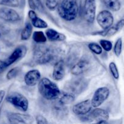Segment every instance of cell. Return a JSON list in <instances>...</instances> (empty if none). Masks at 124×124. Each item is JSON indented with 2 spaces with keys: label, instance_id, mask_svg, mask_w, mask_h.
Here are the masks:
<instances>
[{
  "label": "cell",
  "instance_id": "obj_9",
  "mask_svg": "<svg viewBox=\"0 0 124 124\" xmlns=\"http://www.w3.org/2000/svg\"><path fill=\"white\" fill-rule=\"evenodd\" d=\"M96 4L95 0H85L84 4V17L86 21L92 24L96 19Z\"/></svg>",
  "mask_w": 124,
  "mask_h": 124
},
{
  "label": "cell",
  "instance_id": "obj_21",
  "mask_svg": "<svg viewBox=\"0 0 124 124\" xmlns=\"http://www.w3.org/2000/svg\"><path fill=\"white\" fill-rule=\"evenodd\" d=\"M103 4L110 10L117 12L120 9L121 4L119 0H102Z\"/></svg>",
  "mask_w": 124,
  "mask_h": 124
},
{
  "label": "cell",
  "instance_id": "obj_6",
  "mask_svg": "<svg viewBox=\"0 0 124 124\" xmlns=\"http://www.w3.org/2000/svg\"><path fill=\"white\" fill-rule=\"evenodd\" d=\"M109 90L108 87H103L97 88L94 93L91 99L92 107L97 108L100 106L105 101L107 100L109 96Z\"/></svg>",
  "mask_w": 124,
  "mask_h": 124
},
{
  "label": "cell",
  "instance_id": "obj_29",
  "mask_svg": "<svg viewBox=\"0 0 124 124\" xmlns=\"http://www.w3.org/2000/svg\"><path fill=\"white\" fill-rule=\"evenodd\" d=\"M19 72H20V68L18 67L13 68L7 72V75H6V78L8 80L12 79L17 77Z\"/></svg>",
  "mask_w": 124,
  "mask_h": 124
},
{
  "label": "cell",
  "instance_id": "obj_17",
  "mask_svg": "<svg viewBox=\"0 0 124 124\" xmlns=\"http://www.w3.org/2000/svg\"><path fill=\"white\" fill-rule=\"evenodd\" d=\"M28 16L31 21L32 25L38 29H46L47 28L48 25L47 23L43 19L38 17L37 15L34 10H30L28 12Z\"/></svg>",
  "mask_w": 124,
  "mask_h": 124
},
{
  "label": "cell",
  "instance_id": "obj_11",
  "mask_svg": "<svg viewBox=\"0 0 124 124\" xmlns=\"http://www.w3.org/2000/svg\"><path fill=\"white\" fill-rule=\"evenodd\" d=\"M0 19L6 22H17L20 20L21 17L14 9L8 7L0 8Z\"/></svg>",
  "mask_w": 124,
  "mask_h": 124
},
{
  "label": "cell",
  "instance_id": "obj_24",
  "mask_svg": "<svg viewBox=\"0 0 124 124\" xmlns=\"http://www.w3.org/2000/svg\"><path fill=\"white\" fill-rule=\"evenodd\" d=\"M28 4L32 10H38L41 12L44 11L43 5L41 3V0H28Z\"/></svg>",
  "mask_w": 124,
  "mask_h": 124
},
{
  "label": "cell",
  "instance_id": "obj_30",
  "mask_svg": "<svg viewBox=\"0 0 124 124\" xmlns=\"http://www.w3.org/2000/svg\"><path fill=\"white\" fill-rule=\"evenodd\" d=\"M100 45L105 52H109L113 48V44L111 41L106 39H101L100 41Z\"/></svg>",
  "mask_w": 124,
  "mask_h": 124
},
{
  "label": "cell",
  "instance_id": "obj_2",
  "mask_svg": "<svg viewBox=\"0 0 124 124\" xmlns=\"http://www.w3.org/2000/svg\"><path fill=\"white\" fill-rule=\"evenodd\" d=\"M58 51L46 46H38L34 49L33 59L37 64H46L54 60L58 55Z\"/></svg>",
  "mask_w": 124,
  "mask_h": 124
},
{
  "label": "cell",
  "instance_id": "obj_13",
  "mask_svg": "<svg viewBox=\"0 0 124 124\" xmlns=\"http://www.w3.org/2000/svg\"><path fill=\"white\" fill-rule=\"evenodd\" d=\"M41 79V73L38 70H31L27 71L24 78V82L29 87L36 85Z\"/></svg>",
  "mask_w": 124,
  "mask_h": 124
},
{
  "label": "cell",
  "instance_id": "obj_4",
  "mask_svg": "<svg viewBox=\"0 0 124 124\" xmlns=\"http://www.w3.org/2000/svg\"><path fill=\"white\" fill-rule=\"evenodd\" d=\"M89 80L83 77H78L70 80L65 85L67 92L73 93L75 96L79 95L88 87Z\"/></svg>",
  "mask_w": 124,
  "mask_h": 124
},
{
  "label": "cell",
  "instance_id": "obj_22",
  "mask_svg": "<svg viewBox=\"0 0 124 124\" xmlns=\"http://www.w3.org/2000/svg\"><path fill=\"white\" fill-rule=\"evenodd\" d=\"M33 25L30 23H26L24 28L23 29L21 33V39L23 41H27L29 39L32 34Z\"/></svg>",
  "mask_w": 124,
  "mask_h": 124
},
{
  "label": "cell",
  "instance_id": "obj_7",
  "mask_svg": "<svg viewBox=\"0 0 124 124\" xmlns=\"http://www.w3.org/2000/svg\"><path fill=\"white\" fill-rule=\"evenodd\" d=\"M97 23L103 30L109 29L114 23L113 14L108 10H103L98 13L96 17Z\"/></svg>",
  "mask_w": 124,
  "mask_h": 124
},
{
  "label": "cell",
  "instance_id": "obj_10",
  "mask_svg": "<svg viewBox=\"0 0 124 124\" xmlns=\"http://www.w3.org/2000/svg\"><path fill=\"white\" fill-rule=\"evenodd\" d=\"M27 50V47L25 46H19L17 47L11 53L10 55L4 61L7 67L17 61L24 58L26 54Z\"/></svg>",
  "mask_w": 124,
  "mask_h": 124
},
{
  "label": "cell",
  "instance_id": "obj_32",
  "mask_svg": "<svg viewBox=\"0 0 124 124\" xmlns=\"http://www.w3.org/2000/svg\"><path fill=\"white\" fill-rule=\"evenodd\" d=\"M113 27V28H114V30H115L116 33L119 32V31H120L124 27V19H120V20H119V21Z\"/></svg>",
  "mask_w": 124,
  "mask_h": 124
},
{
  "label": "cell",
  "instance_id": "obj_38",
  "mask_svg": "<svg viewBox=\"0 0 124 124\" xmlns=\"http://www.w3.org/2000/svg\"><path fill=\"white\" fill-rule=\"evenodd\" d=\"M0 113H1V108H0Z\"/></svg>",
  "mask_w": 124,
  "mask_h": 124
},
{
  "label": "cell",
  "instance_id": "obj_26",
  "mask_svg": "<svg viewBox=\"0 0 124 124\" xmlns=\"http://www.w3.org/2000/svg\"><path fill=\"white\" fill-rule=\"evenodd\" d=\"M88 48L96 54H100L102 53V48L100 45H98L96 42H90L88 44Z\"/></svg>",
  "mask_w": 124,
  "mask_h": 124
},
{
  "label": "cell",
  "instance_id": "obj_12",
  "mask_svg": "<svg viewBox=\"0 0 124 124\" xmlns=\"http://www.w3.org/2000/svg\"><path fill=\"white\" fill-rule=\"evenodd\" d=\"M92 108L91 100L87 99L74 105L72 107V111L75 115L82 116L89 113L92 110Z\"/></svg>",
  "mask_w": 124,
  "mask_h": 124
},
{
  "label": "cell",
  "instance_id": "obj_15",
  "mask_svg": "<svg viewBox=\"0 0 124 124\" xmlns=\"http://www.w3.org/2000/svg\"><path fill=\"white\" fill-rule=\"evenodd\" d=\"M65 76V63L64 61L58 60L53 65L52 76L53 79L60 81L63 79Z\"/></svg>",
  "mask_w": 124,
  "mask_h": 124
},
{
  "label": "cell",
  "instance_id": "obj_18",
  "mask_svg": "<svg viewBox=\"0 0 124 124\" xmlns=\"http://www.w3.org/2000/svg\"><path fill=\"white\" fill-rule=\"evenodd\" d=\"M46 36L51 41H64L66 39V36L63 33L58 32L52 29H48L46 31Z\"/></svg>",
  "mask_w": 124,
  "mask_h": 124
},
{
  "label": "cell",
  "instance_id": "obj_37",
  "mask_svg": "<svg viewBox=\"0 0 124 124\" xmlns=\"http://www.w3.org/2000/svg\"><path fill=\"white\" fill-rule=\"evenodd\" d=\"M1 33H0V38H1Z\"/></svg>",
  "mask_w": 124,
  "mask_h": 124
},
{
  "label": "cell",
  "instance_id": "obj_31",
  "mask_svg": "<svg viewBox=\"0 0 124 124\" xmlns=\"http://www.w3.org/2000/svg\"><path fill=\"white\" fill-rule=\"evenodd\" d=\"M59 0H46V6L49 10L53 11L58 8Z\"/></svg>",
  "mask_w": 124,
  "mask_h": 124
},
{
  "label": "cell",
  "instance_id": "obj_14",
  "mask_svg": "<svg viewBox=\"0 0 124 124\" xmlns=\"http://www.w3.org/2000/svg\"><path fill=\"white\" fill-rule=\"evenodd\" d=\"M91 67L89 60L86 59H81L73 65L71 70L72 75L75 76H79L86 72Z\"/></svg>",
  "mask_w": 124,
  "mask_h": 124
},
{
  "label": "cell",
  "instance_id": "obj_35",
  "mask_svg": "<svg viewBox=\"0 0 124 124\" xmlns=\"http://www.w3.org/2000/svg\"><path fill=\"white\" fill-rule=\"evenodd\" d=\"M5 96V92L4 90H0V104L2 102Z\"/></svg>",
  "mask_w": 124,
  "mask_h": 124
},
{
  "label": "cell",
  "instance_id": "obj_23",
  "mask_svg": "<svg viewBox=\"0 0 124 124\" xmlns=\"http://www.w3.org/2000/svg\"><path fill=\"white\" fill-rule=\"evenodd\" d=\"M32 39L37 44H44L47 41V37L41 31H34L32 35Z\"/></svg>",
  "mask_w": 124,
  "mask_h": 124
},
{
  "label": "cell",
  "instance_id": "obj_5",
  "mask_svg": "<svg viewBox=\"0 0 124 124\" xmlns=\"http://www.w3.org/2000/svg\"><path fill=\"white\" fill-rule=\"evenodd\" d=\"M6 101L18 110L26 112L29 108V101L23 94L18 92H12L6 97Z\"/></svg>",
  "mask_w": 124,
  "mask_h": 124
},
{
  "label": "cell",
  "instance_id": "obj_25",
  "mask_svg": "<svg viewBox=\"0 0 124 124\" xmlns=\"http://www.w3.org/2000/svg\"><path fill=\"white\" fill-rule=\"evenodd\" d=\"M122 39L119 38L115 42L114 46V53L117 57H119L122 51Z\"/></svg>",
  "mask_w": 124,
  "mask_h": 124
},
{
  "label": "cell",
  "instance_id": "obj_27",
  "mask_svg": "<svg viewBox=\"0 0 124 124\" xmlns=\"http://www.w3.org/2000/svg\"><path fill=\"white\" fill-rule=\"evenodd\" d=\"M109 69L111 73L112 76H113L115 79H119V72L117 69L116 64L114 62H111L109 64Z\"/></svg>",
  "mask_w": 124,
  "mask_h": 124
},
{
  "label": "cell",
  "instance_id": "obj_28",
  "mask_svg": "<svg viewBox=\"0 0 124 124\" xmlns=\"http://www.w3.org/2000/svg\"><path fill=\"white\" fill-rule=\"evenodd\" d=\"M19 4V0H0V5L7 7H17Z\"/></svg>",
  "mask_w": 124,
  "mask_h": 124
},
{
  "label": "cell",
  "instance_id": "obj_34",
  "mask_svg": "<svg viewBox=\"0 0 124 124\" xmlns=\"http://www.w3.org/2000/svg\"><path fill=\"white\" fill-rule=\"evenodd\" d=\"M7 68V66L6 65L4 61L0 60V73H2V72H4Z\"/></svg>",
  "mask_w": 124,
  "mask_h": 124
},
{
  "label": "cell",
  "instance_id": "obj_16",
  "mask_svg": "<svg viewBox=\"0 0 124 124\" xmlns=\"http://www.w3.org/2000/svg\"><path fill=\"white\" fill-rule=\"evenodd\" d=\"M90 117L92 121L95 120L96 123L100 121H108L109 117V113L106 110L102 108H98V107L93 110H91L89 113Z\"/></svg>",
  "mask_w": 124,
  "mask_h": 124
},
{
  "label": "cell",
  "instance_id": "obj_8",
  "mask_svg": "<svg viewBox=\"0 0 124 124\" xmlns=\"http://www.w3.org/2000/svg\"><path fill=\"white\" fill-rule=\"evenodd\" d=\"M7 117L10 124H30L34 121V117L30 115L18 113H9L7 114Z\"/></svg>",
  "mask_w": 124,
  "mask_h": 124
},
{
  "label": "cell",
  "instance_id": "obj_1",
  "mask_svg": "<svg viewBox=\"0 0 124 124\" xmlns=\"http://www.w3.org/2000/svg\"><path fill=\"white\" fill-rule=\"evenodd\" d=\"M39 93L43 98L48 101L55 100L61 94L58 86L47 78L41 79L38 85Z\"/></svg>",
  "mask_w": 124,
  "mask_h": 124
},
{
  "label": "cell",
  "instance_id": "obj_19",
  "mask_svg": "<svg viewBox=\"0 0 124 124\" xmlns=\"http://www.w3.org/2000/svg\"><path fill=\"white\" fill-rule=\"evenodd\" d=\"M52 111L55 117L60 119H63L68 115V108L65 105H62L58 102L53 107Z\"/></svg>",
  "mask_w": 124,
  "mask_h": 124
},
{
  "label": "cell",
  "instance_id": "obj_36",
  "mask_svg": "<svg viewBox=\"0 0 124 124\" xmlns=\"http://www.w3.org/2000/svg\"><path fill=\"white\" fill-rule=\"evenodd\" d=\"M97 124H107L108 123V122H107V121H98V122H97Z\"/></svg>",
  "mask_w": 124,
  "mask_h": 124
},
{
  "label": "cell",
  "instance_id": "obj_3",
  "mask_svg": "<svg viewBox=\"0 0 124 124\" xmlns=\"http://www.w3.org/2000/svg\"><path fill=\"white\" fill-rule=\"evenodd\" d=\"M60 16L66 21H72L77 17L79 5L77 0H62L58 6Z\"/></svg>",
  "mask_w": 124,
  "mask_h": 124
},
{
  "label": "cell",
  "instance_id": "obj_20",
  "mask_svg": "<svg viewBox=\"0 0 124 124\" xmlns=\"http://www.w3.org/2000/svg\"><path fill=\"white\" fill-rule=\"evenodd\" d=\"M75 98V95L73 93L70 92H66L65 93H63L62 94H60L58 99V103L62 104V105H68V104H71L72 102L74 101Z\"/></svg>",
  "mask_w": 124,
  "mask_h": 124
},
{
  "label": "cell",
  "instance_id": "obj_33",
  "mask_svg": "<svg viewBox=\"0 0 124 124\" xmlns=\"http://www.w3.org/2000/svg\"><path fill=\"white\" fill-rule=\"evenodd\" d=\"M36 122L38 124H46L48 123V121L46 119L44 116L41 115H38L35 118Z\"/></svg>",
  "mask_w": 124,
  "mask_h": 124
}]
</instances>
